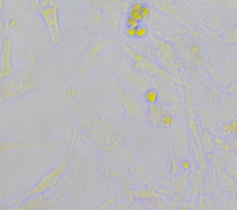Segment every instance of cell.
I'll use <instances>...</instances> for the list:
<instances>
[{
	"label": "cell",
	"mask_w": 237,
	"mask_h": 210,
	"mask_svg": "<svg viewBox=\"0 0 237 210\" xmlns=\"http://www.w3.org/2000/svg\"><path fill=\"white\" fill-rule=\"evenodd\" d=\"M58 98L98 148L113 151L119 147L122 139L119 125L111 119L98 114L86 102L78 88L70 87L60 93Z\"/></svg>",
	"instance_id": "cell-1"
},
{
	"label": "cell",
	"mask_w": 237,
	"mask_h": 210,
	"mask_svg": "<svg viewBox=\"0 0 237 210\" xmlns=\"http://www.w3.org/2000/svg\"><path fill=\"white\" fill-rule=\"evenodd\" d=\"M42 83L40 76L31 67H23L11 76L0 82L1 103L25 95L37 89Z\"/></svg>",
	"instance_id": "cell-2"
},
{
	"label": "cell",
	"mask_w": 237,
	"mask_h": 210,
	"mask_svg": "<svg viewBox=\"0 0 237 210\" xmlns=\"http://www.w3.org/2000/svg\"><path fill=\"white\" fill-rule=\"evenodd\" d=\"M78 131H79V127H78V125H75L73 130H72L70 147H69V150H68L64 159L58 165H57L54 168H52L49 172H47L46 175H44V176L40 179V181L31 189H30L28 192H26L25 193H23L20 197L9 201V203H7L6 205H15V204H20V203L29 199L31 196L40 195L43 193L53 189L57 185L58 180L62 176L64 171L67 169V168L69 167V164L71 162V157H72V155L74 146H75V142H76L77 135H78Z\"/></svg>",
	"instance_id": "cell-3"
},
{
	"label": "cell",
	"mask_w": 237,
	"mask_h": 210,
	"mask_svg": "<svg viewBox=\"0 0 237 210\" xmlns=\"http://www.w3.org/2000/svg\"><path fill=\"white\" fill-rule=\"evenodd\" d=\"M59 2L55 0H31L29 2L20 20L32 13H39L48 31L50 44L57 45L63 40L58 20Z\"/></svg>",
	"instance_id": "cell-4"
},
{
	"label": "cell",
	"mask_w": 237,
	"mask_h": 210,
	"mask_svg": "<svg viewBox=\"0 0 237 210\" xmlns=\"http://www.w3.org/2000/svg\"><path fill=\"white\" fill-rule=\"evenodd\" d=\"M118 44L120 46L122 50L129 56V57L132 60L131 68L136 72H142L145 73H147L148 75L157 77L159 80H162L164 82L172 83L176 81L174 77H172L170 73H168L166 71L157 65H156L154 62H152L147 57H144L142 54L133 51V49L130 48L120 41H118Z\"/></svg>",
	"instance_id": "cell-5"
},
{
	"label": "cell",
	"mask_w": 237,
	"mask_h": 210,
	"mask_svg": "<svg viewBox=\"0 0 237 210\" xmlns=\"http://www.w3.org/2000/svg\"><path fill=\"white\" fill-rule=\"evenodd\" d=\"M111 86L116 96L122 105L126 120L129 119L147 120V113L146 109L127 90L122 89L115 81H112Z\"/></svg>",
	"instance_id": "cell-6"
},
{
	"label": "cell",
	"mask_w": 237,
	"mask_h": 210,
	"mask_svg": "<svg viewBox=\"0 0 237 210\" xmlns=\"http://www.w3.org/2000/svg\"><path fill=\"white\" fill-rule=\"evenodd\" d=\"M109 40L106 35H99L83 53L81 57L75 63V69L83 73L90 69L95 63L99 53L109 44Z\"/></svg>",
	"instance_id": "cell-7"
},
{
	"label": "cell",
	"mask_w": 237,
	"mask_h": 210,
	"mask_svg": "<svg viewBox=\"0 0 237 210\" xmlns=\"http://www.w3.org/2000/svg\"><path fill=\"white\" fill-rule=\"evenodd\" d=\"M120 72L121 76L125 78L129 84L139 93L145 94L148 89H150V81L152 80L148 75L134 71L132 68L124 66L120 68Z\"/></svg>",
	"instance_id": "cell-8"
},
{
	"label": "cell",
	"mask_w": 237,
	"mask_h": 210,
	"mask_svg": "<svg viewBox=\"0 0 237 210\" xmlns=\"http://www.w3.org/2000/svg\"><path fill=\"white\" fill-rule=\"evenodd\" d=\"M154 45L155 55L159 62L167 68L172 69L174 66V52L170 44L150 35Z\"/></svg>",
	"instance_id": "cell-9"
},
{
	"label": "cell",
	"mask_w": 237,
	"mask_h": 210,
	"mask_svg": "<svg viewBox=\"0 0 237 210\" xmlns=\"http://www.w3.org/2000/svg\"><path fill=\"white\" fill-rule=\"evenodd\" d=\"M67 143V140H59L55 142H42V143H18L11 142L4 138H1L0 141V150L4 154L6 152L10 151H19L24 149H31V148H39V147H50L54 146H58Z\"/></svg>",
	"instance_id": "cell-10"
},
{
	"label": "cell",
	"mask_w": 237,
	"mask_h": 210,
	"mask_svg": "<svg viewBox=\"0 0 237 210\" xmlns=\"http://www.w3.org/2000/svg\"><path fill=\"white\" fill-rule=\"evenodd\" d=\"M15 72L12 66V41L5 38L0 54V80H4Z\"/></svg>",
	"instance_id": "cell-11"
},
{
	"label": "cell",
	"mask_w": 237,
	"mask_h": 210,
	"mask_svg": "<svg viewBox=\"0 0 237 210\" xmlns=\"http://www.w3.org/2000/svg\"><path fill=\"white\" fill-rule=\"evenodd\" d=\"M151 4H153V6L160 12L172 17L173 20H176L183 24H186V21L183 19L181 11L172 1H152Z\"/></svg>",
	"instance_id": "cell-12"
},
{
	"label": "cell",
	"mask_w": 237,
	"mask_h": 210,
	"mask_svg": "<svg viewBox=\"0 0 237 210\" xmlns=\"http://www.w3.org/2000/svg\"><path fill=\"white\" fill-rule=\"evenodd\" d=\"M165 114H167L166 109L162 105L158 103L149 105L148 112H147V121H149V123L154 127L158 126L162 117Z\"/></svg>",
	"instance_id": "cell-13"
},
{
	"label": "cell",
	"mask_w": 237,
	"mask_h": 210,
	"mask_svg": "<svg viewBox=\"0 0 237 210\" xmlns=\"http://www.w3.org/2000/svg\"><path fill=\"white\" fill-rule=\"evenodd\" d=\"M144 98L148 105L157 104L159 100V94L156 88H150L144 94Z\"/></svg>",
	"instance_id": "cell-14"
},
{
	"label": "cell",
	"mask_w": 237,
	"mask_h": 210,
	"mask_svg": "<svg viewBox=\"0 0 237 210\" xmlns=\"http://www.w3.org/2000/svg\"><path fill=\"white\" fill-rule=\"evenodd\" d=\"M185 176H178L172 180V185L175 188L176 191L183 193L186 189V182H185Z\"/></svg>",
	"instance_id": "cell-15"
},
{
	"label": "cell",
	"mask_w": 237,
	"mask_h": 210,
	"mask_svg": "<svg viewBox=\"0 0 237 210\" xmlns=\"http://www.w3.org/2000/svg\"><path fill=\"white\" fill-rule=\"evenodd\" d=\"M173 122H174V120H173V117L170 114H165L160 122H159V125L163 128H170L173 125Z\"/></svg>",
	"instance_id": "cell-16"
},
{
	"label": "cell",
	"mask_w": 237,
	"mask_h": 210,
	"mask_svg": "<svg viewBox=\"0 0 237 210\" xmlns=\"http://www.w3.org/2000/svg\"><path fill=\"white\" fill-rule=\"evenodd\" d=\"M148 34V30L146 25L139 24L138 27L135 28V37L137 38H144Z\"/></svg>",
	"instance_id": "cell-17"
},
{
	"label": "cell",
	"mask_w": 237,
	"mask_h": 210,
	"mask_svg": "<svg viewBox=\"0 0 237 210\" xmlns=\"http://www.w3.org/2000/svg\"><path fill=\"white\" fill-rule=\"evenodd\" d=\"M125 24L127 27H131V28H136L139 26V21H137L136 20H134L133 18L128 16L125 20Z\"/></svg>",
	"instance_id": "cell-18"
},
{
	"label": "cell",
	"mask_w": 237,
	"mask_h": 210,
	"mask_svg": "<svg viewBox=\"0 0 237 210\" xmlns=\"http://www.w3.org/2000/svg\"><path fill=\"white\" fill-rule=\"evenodd\" d=\"M126 210H145L144 206L139 203H132L126 207Z\"/></svg>",
	"instance_id": "cell-19"
},
{
	"label": "cell",
	"mask_w": 237,
	"mask_h": 210,
	"mask_svg": "<svg viewBox=\"0 0 237 210\" xmlns=\"http://www.w3.org/2000/svg\"><path fill=\"white\" fill-rule=\"evenodd\" d=\"M141 13H142L143 18L146 19L149 15V13H150V7L148 5L144 4V6L142 7V9H141Z\"/></svg>",
	"instance_id": "cell-20"
},
{
	"label": "cell",
	"mask_w": 237,
	"mask_h": 210,
	"mask_svg": "<svg viewBox=\"0 0 237 210\" xmlns=\"http://www.w3.org/2000/svg\"><path fill=\"white\" fill-rule=\"evenodd\" d=\"M125 34L129 37H134L135 36V28L126 27L125 29Z\"/></svg>",
	"instance_id": "cell-21"
},
{
	"label": "cell",
	"mask_w": 237,
	"mask_h": 210,
	"mask_svg": "<svg viewBox=\"0 0 237 210\" xmlns=\"http://www.w3.org/2000/svg\"><path fill=\"white\" fill-rule=\"evenodd\" d=\"M181 167L184 169H187L190 168V163L187 160H182L181 161Z\"/></svg>",
	"instance_id": "cell-22"
},
{
	"label": "cell",
	"mask_w": 237,
	"mask_h": 210,
	"mask_svg": "<svg viewBox=\"0 0 237 210\" xmlns=\"http://www.w3.org/2000/svg\"><path fill=\"white\" fill-rule=\"evenodd\" d=\"M223 130H224V131H225L227 134L231 132V128H230V125H229V124H227V125H224V126H223Z\"/></svg>",
	"instance_id": "cell-23"
},
{
	"label": "cell",
	"mask_w": 237,
	"mask_h": 210,
	"mask_svg": "<svg viewBox=\"0 0 237 210\" xmlns=\"http://www.w3.org/2000/svg\"><path fill=\"white\" fill-rule=\"evenodd\" d=\"M229 125H230V128H231V131H234L237 128V122L236 121H231Z\"/></svg>",
	"instance_id": "cell-24"
},
{
	"label": "cell",
	"mask_w": 237,
	"mask_h": 210,
	"mask_svg": "<svg viewBox=\"0 0 237 210\" xmlns=\"http://www.w3.org/2000/svg\"><path fill=\"white\" fill-rule=\"evenodd\" d=\"M223 149H224V150H229V149H230L229 145H223Z\"/></svg>",
	"instance_id": "cell-25"
},
{
	"label": "cell",
	"mask_w": 237,
	"mask_h": 210,
	"mask_svg": "<svg viewBox=\"0 0 237 210\" xmlns=\"http://www.w3.org/2000/svg\"><path fill=\"white\" fill-rule=\"evenodd\" d=\"M193 49H194V52H196V53L199 51V50H198V46H195L193 47Z\"/></svg>",
	"instance_id": "cell-26"
},
{
	"label": "cell",
	"mask_w": 237,
	"mask_h": 210,
	"mask_svg": "<svg viewBox=\"0 0 237 210\" xmlns=\"http://www.w3.org/2000/svg\"><path fill=\"white\" fill-rule=\"evenodd\" d=\"M233 131H234V133H235V134H237V128H236Z\"/></svg>",
	"instance_id": "cell-27"
},
{
	"label": "cell",
	"mask_w": 237,
	"mask_h": 210,
	"mask_svg": "<svg viewBox=\"0 0 237 210\" xmlns=\"http://www.w3.org/2000/svg\"><path fill=\"white\" fill-rule=\"evenodd\" d=\"M236 140H237V138H236Z\"/></svg>",
	"instance_id": "cell-28"
}]
</instances>
